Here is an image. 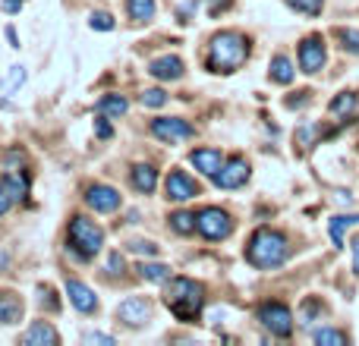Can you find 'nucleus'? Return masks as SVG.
<instances>
[{
  "mask_svg": "<svg viewBox=\"0 0 359 346\" xmlns=\"http://www.w3.org/2000/svg\"><path fill=\"white\" fill-rule=\"evenodd\" d=\"M139 277L149 280V284H164V280H170V268L158 265V261H142L139 265Z\"/></svg>",
  "mask_w": 359,
  "mask_h": 346,
  "instance_id": "21",
  "label": "nucleus"
},
{
  "mask_svg": "<svg viewBox=\"0 0 359 346\" xmlns=\"http://www.w3.org/2000/svg\"><path fill=\"white\" fill-rule=\"evenodd\" d=\"M117 318L126 328H145L151 321V303L142 296H130L126 303L117 305Z\"/></svg>",
  "mask_w": 359,
  "mask_h": 346,
  "instance_id": "7",
  "label": "nucleus"
},
{
  "mask_svg": "<svg viewBox=\"0 0 359 346\" xmlns=\"http://www.w3.org/2000/svg\"><path fill=\"white\" fill-rule=\"evenodd\" d=\"M337 38L344 41V48H347V50L359 54V32H353V29H337Z\"/></svg>",
  "mask_w": 359,
  "mask_h": 346,
  "instance_id": "30",
  "label": "nucleus"
},
{
  "mask_svg": "<svg viewBox=\"0 0 359 346\" xmlns=\"http://www.w3.org/2000/svg\"><path fill=\"white\" fill-rule=\"evenodd\" d=\"M13 205H16V202H13V198H10V195H6V192H4V189H0V217H4V214H6V211H10V208H13Z\"/></svg>",
  "mask_w": 359,
  "mask_h": 346,
  "instance_id": "33",
  "label": "nucleus"
},
{
  "mask_svg": "<svg viewBox=\"0 0 359 346\" xmlns=\"http://www.w3.org/2000/svg\"><path fill=\"white\" fill-rule=\"evenodd\" d=\"M111 274H123V258H120V252L111 255Z\"/></svg>",
  "mask_w": 359,
  "mask_h": 346,
  "instance_id": "34",
  "label": "nucleus"
},
{
  "mask_svg": "<svg viewBox=\"0 0 359 346\" xmlns=\"http://www.w3.org/2000/svg\"><path fill=\"white\" fill-rule=\"evenodd\" d=\"M359 104V98L353 92H344V95H337L334 101H331V113H337V117H341V113H350L353 111V107Z\"/></svg>",
  "mask_w": 359,
  "mask_h": 346,
  "instance_id": "26",
  "label": "nucleus"
},
{
  "mask_svg": "<svg viewBox=\"0 0 359 346\" xmlns=\"http://www.w3.org/2000/svg\"><path fill=\"white\" fill-rule=\"evenodd\" d=\"M164 192H168L170 202H189V198H196V195H198V186H196V179H192L189 173H183V170H170L168 183H164Z\"/></svg>",
  "mask_w": 359,
  "mask_h": 346,
  "instance_id": "11",
  "label": "nucleus"
},
{
  "mask_svg": "<svg viewBox=\"0 0 359 346\" xmlns=\"http://www.w3.org/2000/svg\"><path fill=\"white\" fill-rule=\"evenodd\" d=\"M98 136H101V139H107V136H111V126H107L104 120H98Z\"/></svg>",
  "mask_w": 359,
  "mask_h": 346,
  "instance_id": "37",
  "label": "nucleus"
},
{
  "mask_svg": "<svg viewBox=\"0 0 359 346\" xmlns=\"http://www.w3.org/2000/svg\"><path fill=\"white\" fill-rule=\"evenodd\" d=\"M22 318V299L13 293H0V324H16Z\"/></svg>",
  "mask_w": 359,
  "mask_h": 346,
  "instance_id": "17",
  "label": "nucleus"
},
{
  "mask_svg": "<svg viewBox=\"0 0 359 346\" xmlns=\"http://www.w3.org/2000/svg\"><path fill=\"white\" fill-rule=\"evenodd\" d=\"M142 104L145 107H164V104H168V95H164L161 88H145V92H142Z\"/></svg>",
  "mask_w": 359,
  "mask_h": 346,
  "instance_id": "29",
  "label": "nucleus"
},
{
  "mask_svg": "<svg viewBox=\"0 0 359 346\" xmlns=\"http://www.w3.org/2000/svg\"><path fill=\"white\" fill-rule=\"evenodd\" d=\"M86 202L88 208H95L98 214H111V211L120 208V192L114 186H92L86 192Z\"/></svg>",
  "mask_w": 359,
  "mask_h": 346,
  "instance_id": "12",
  "label": "nucleus"
},
{
  "mask_svg": "<svg viewBox=\"0 0 359 346\" xmlns=\"http://www.w3.org/2000/svg\"><path fill=\"white\" fill-rule=\"evenodd\" d=\"M271 79L280 82V85H290V82H293V63L287 60L284 54H278L271 60Z\"/></svg>",
  "mask_w": 359,
  "mask_h": 346,
  "instance_id": "22",
  "label": "nucleus"
},
{
  "mask_svg": "<svg viewBox=\"0 0 359 346\" xmlns=\"http://www.w3.org/2000/svg\"><path fill=\"white\" fill-rule=\"evenodd\" d=\"M259 321L265 324L274 337H290L293 334V315L284 303H265L259 309Z\"/></svg>",
  "mask_w": 359,
  "mask_h": 346,
  "instance_id": "6",
  "label": "nucleus"
},
{
  "mask_svg": "<svg viewBox=\"0 0 359 346\" xmlns=\"http://www.w3.org/2000/svg\"><path fill=\"white\" fill-rule=\"evenodd\" d=\"M130 249H133V252H139V255H142V252H145V255H158V246H155V242H133Z\"/></svg>",
  "mask_w": 359,
  "mask_h": 346,
  "instance_id": "32",
  "label": "nucleus"
},
{
  "mask_svg": "<svg viewBox=\"0 0 359 346\" xmlns=\"http://www.w3.org/2000/svg\"><path fill=\"white\" fill-rule=\"evenodd\" d=\"M353 271L359 274V236L353 240Z\"/></svg>",
  "mask_w": 359,
  "mask_h": 346,
  "instance_id": "36",
  "label": "nucleus"
},
{
  "mask_svg": "<svg viewBox=\"0 0 359 346\" xmlns=\"http://www.w3.org/2000/svg\"><path fill=\"white\" fill-rule=\"evenodd\" d=\"M126 10L136 22H149L155 16V0H126Z\"/></svg>",
  "mask_w": 359,
  "mask_h": 346,
  "instance_id": "24",
  "label": "nucleus"
},
{
  "mask_svg": "<svg viewBox=\"0 0 359 346\" xmlns=\"http://www.w3.org/2000/svg\"><path fill=\"white\" fill-rule=\"evenodd\" d=\"M133 186H136L139 192H155V186H158V170L151 167V164H136L133 167Z\"/></svg>",
  "mask_w": 359,
  "mask_h": 346,
  "instance_id": "18",
  "label": "nucleus"
},
{
  "mask_svg": "<svg viewBox=\"0 0 359 346\" xmlns=\"http://www.w3.org/2000/svg\"><path fill=\"white\" fill-rule=\"evenodd\" d=\"M356 223H359V214H341V217H334V221H331V240H334L337 249L344 246V230L356 227Z\"/></svg>",
  "mask_w": 359,
  "mask_h": 346,
  "instance_id": "23",
  "label": "nucleus"
},
{
  "mask_svg": "<svg viewBox=\"0 0 359 346\" xmlns=\"http://www.w3.org/2000/svg\"><path fill=\"white\" fill-rule=\"evenodd\" d=\"M170 227H174L177 233H192V230H196V214H189V211H177V214L170 217Z\"/></svg>",
  "mask_w": 359,
  "mask_h": 346,
  "instance_id": "27",
  "label": "nucleus"
},
{
  "mask_svg": "<svg viewBox=\"0 0 359 346\" xmlns=\"http://www.w3.org/2000/svg\"><path fill=\"white\" fill-rule=\"evenodd\" d=\"M22 343H25V346H44V343L57 346V343H60V334H57V331L50 328L48 321H35L29 331H25Z\"/></svg>",
  "mask_w": 359,
  "mask_h": 346,
  "instance_id": "16",
  "label": "nucleus"
},
{
  "mask_svg": "<svg viewBox=\"0 0 359 346\" xmlns=\"http://www.w3.org/2000/svg\"><path fill=\"white\" fill-rule=\"evenodd\" d=\"M126 111H130V104H126L123 95H104V98L98 101V113H101V117H114V120H120Z\"/></svg>",
  "mask_w": 359,
  "mask_h": 346,
  "instance_id": "20",
  "label": "nucleus"
},
{
  "mask_svg": "<svg viewBox=\"0 0 359 346\" xmlns=\"http://www.w3.org/2000/svg\"><path fill=\"white\" fill-rule=\"evenodd\" d=\"M0 189H4L13 202H19V198L29 192V179H25L22 173H4V177H0Z\"/></svg>",
  "mask_w": 359,
  "mask_h": 346,
  "instance_id": "19",
  "label": "nucleus"
},
{
  "mask_svg": "<svg viewBox=\"0 0 359 346\" xmlns=\"http://www.w3.org/2000/svg\"><path fill=\"white\" fill-rule=\"evenodd\" d=\"M67 296H69V303H73L79 312H86V315L98 309V296H95V290H88V286L79 284V280H67Z\"/></svg>",
  "mask_w": 359,
  "mask_h": 346,
  "instance_id": "14",
  "label": "nucleus"
},
{
  "mask_svg": "<svg viewBox=\"0 0 359 346\" xmlns=\"http://www.w3.org/2000/svg\"><path fill=\"white\" fill-rule=\"evenodd\" d=\"M287 255H290L287 236H284V233H278V230H271V227L255 230L252 240H249V246H246V258H249V265L262 268V271L280 268V265L287 261Z\"/></svg>",
  "mask_w": 359,
  "mask_h": 346,
  "instance_id": "1",
  "label": "nucleus"
},
{
  "mask_svg": "<svg viewBox=\"0 0 359 346\" xmlns=\"http://www.w3.org/2000/svg\"><path fill=\"white\" fill-rule=\"evenodd\" d=\"M86 343H114V337H107V334H86Z\"/></svg>",
  "mask_w": 359,
  "mask_h": 346,
  "instance_id": "35",
  "label": "nucleus"
},
{
  "mask_svg": "<svg viewBox=\"0 0 359 346\" xmlns=\"http://www.w3.org/2000/svg\"><path fill=\"white\" fill-rule=\"evenodd\" d=\"M249 57V41L240 32H221V35L211 38L208 44V69L211 73H233L246 63Z\"/></svg>",
  "mask_w": 359,
  "mask_h": 346,
  "instance_id": "2",
  "label": "nucleus"
},
{
  "mask_svg": "<svg viewBox=\"0 0 359 346\" xmlns=\"http://www.w3.org/2000/svg\"><path fill=\"white\" fill-rule=\"evenodd\" d=\"M325 41L318 35H309L303 44H299V69L303 73H318L325 67Z\"/></svg>",
  "mask_w": 359,
  "mask_h": 346,
  "instance_id": "9",
  "label": "nucleus"
},
{
  "mask_svg": "<svg viewBox=\"0 0 359 346\" xmlns=\"http://www.w3.org/2000/svg\"><path fill=\"white\" fill-rule=\"evenodd\" d=\"M192 126L186 123V120H177V117H161L151 123V136L161 139V142H183V139H192Z\"/></svg>",
  "mask_w": 359,
  "mask_h": 346,
  "instance_id": "8",
  "label": "nucleus"
},
{
  "mask_svg": "<svg viewBox=\"0 0 359 346\" xmlns=\"http://www.w3.org/2000/svg\"><path fill=\"white\" fill-rule=\"evenodd\" d=\"M196 230L205 240H227V236L233 233V221H230V214L221 208H202L196 214Z\"/></svg>",
  "mask_w": 359,
  "mask_h": 346,
  "instance_id": "5",
  "label": "nucleus"
},
{
  "mask_svg": "<svg viewBox=\"0 0 359 346\" xmlns=\"http://www.w3.org/2000/svg\"><path fill=\"white\" fill-rule=\"evenodd\" d=\"M101 246H104V230L82 214L73 217V223H69V249L79 258H95L101 252Z\"/></svg>",
  "mask_w": 359,
  "mask_h": 346,
  "instance_id": "4",
  "label": "nucleus"
},
{
  "mask_svg": "<svg viewBox=\"0 0 359 346\" xmlns=\"http://www.w3.org/2000/svg\"><path fill=\"white\" fill-rule=\"evenodd\" d=\"M189 161H192V167H196L198 173H205V177H211V179H215L217 170L224 167V155L217 148H196L189 155Z\"/></svg>",
  "mask_w": 359,
  "mask_h": 346,
  "instance_id": "13",
  "label": "nucleus"
},
{
  "mask_svg": "<svg viewBox=\"0 0 359 346\" xmlns=\"http://www.w3.org/2000/svg\"><path fill=\"white\" fill-rule=\"evenodd\" d=\"M287 4H290L293 10L306 13V16H318V13H322V6H325V0H287Z\"/></svg>",
  "mask_w": 359,
  "mask_h": 346,
  "instance_id": "28",
  "label": "nucleus"
},
{
  "mask_svg": "<svg viewBox=\"0 0 359 346\" xmlns=\"http://www.w3.org/2000/svg\"><path fill=\"white\" fill-rule=\"evenodd\" d=\"M92 29H101V32H111L114 29V19L107 13H95L92 16Z\"/></svg>",
  "mask_w": 359,
  "mask_h": 346,
  "instance_id": "31",
  "label": "nucleus"
},
{
  "mask_svg": "<svg viewBox=\"0 0 359 346\" xmlns=\"http://www.w3.org/2000/svg\"><path fill=\"white\" fill-rule=\"evenodd\" d=\"M149 73L155 76V79H161V82H170V79H180L183 76V60L180 57H158V60H151L149 63Z\"/></svg>",
  "mask_w": 359,
  "mask_h": 346,
  "instance_id": "15",
  "label": "nucleus"
},
{
  "mask_svg": "<svg viewBox=\"0 0 359 346\" xmlns=\"http://www.w3.org/2000/svg\"><path fill=\"white\" fill-rule=\"evenodd\" d=\"M246 179H249V164L243 161V158H230V161H224V167L217 170L215 183H217V189H240Z\"/></svg>",
  "mask_w": 359,
  "mask_h": 346,
  "instance_id": "10",
  "label": "nucleus"
},
{
  "mask_svg": "<svg viewBox=\"0 0 359 346\" xmlns=\"http://www.w3.org/2000/svg\"><path fill=\"white\" fill-rule=\"evenodd\" d=\"M164 305L180 321H196L205 305V286L189 277H170L168 290H164Z\"/></svg>",
  "mask_w": 359,
  "mask_h": 346,
  "instance_id": "3",
  "label": "nucleus"
},
{
  "mask_svg": "<svg viewBox=\"0 0 359 346\" xmlns=\"http://www.w3.org/2000/svg\"><path fill=\"white\" fill-rule=\"evenodd\" d=\"M312 340L322 343V346H344L347 343V334H344V331H334V328H322L312 334Z\"/></svg>",
  "mask_w": 359,
  "mask_h": 346,
  "instance_id": "25",
  "label": "nucleus"
}]
</instances>
